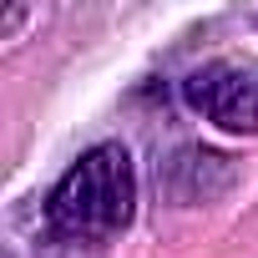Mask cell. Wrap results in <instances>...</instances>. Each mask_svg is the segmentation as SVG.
Masks as SVG:
<instances>
[{"label":"cell","mask_w":258,"mask_h":258,"mask_svg":"<svg viewBox=\"0 0 258 258\" xmlns=\"http://www.w3.org/2000/svg\"><path fill=\"white\" fill-rule=\"evenodd\" d=\"M233 157L213 152V147H182L167 162V192L177 203H213L218 192L233 187Z\"/></svg>","instance_id":"cell-3"},{"label":"cell","mask_w":258,"mask_h":258,"mask_svg":"<svg viewBox=\"0 0 258 258\" xmlns=\"http://www.w3.org/2000/svg\"><path fill=\"white\" fill-rule=\"evenodd\" d=\"M137 213V167L121 142L91 147L46 198V223L61 238H111Z\"/></svg>","instance_id":"cell-1"},{"label":"cell","mask_w":258,"mask_h":258,"mask_svg":"<svg viewBox=\"0 0 258 258\" xmlns=\"http://www.w3.org/2000/svg\"><path fill=\"white\" fill-rule=\"evenodd\" d=\"M182 96L192 111H203L223 132H238V137L258 132V71H248V66L213 61L182 81Z\"/></svg>","instance_id":"cell-2"},{"label":"cell","mask_w":258,"mask_h":258,"mask_svg":"<svg viewBox=\"0 0 258 258\" xmlns=\"http://www.w3.org/2000/svg\"><path fill=\"white\" fill-rule=\"evenodd\" d=\"M26 21H31V11H26V6H6V11H0V41H11Z\"/></svg>","instance_id":"cell-4"}]
</instances>
